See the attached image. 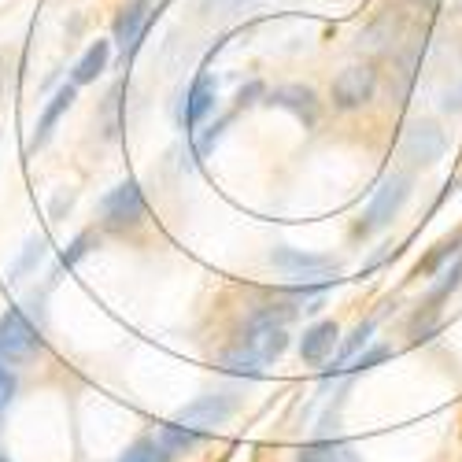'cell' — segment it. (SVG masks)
Masks as SVG:
<instances>
[{
  "label": "cell",
  "instance_id": "1",
  "mask_svg": "<svg viewBox=\"0 0 462 462\" xmlns=\"http://www.w3.org/2000/svg\"><path fill=\"white\" fill-rule=\"evenodd\" d=\"M42 303L45 296H30L26 303L19 307H8L5 315H0V352H5L12 363L19 359H30L37 348H42Z\"/></svg>",
  "mask_w": 462,
  "mask_h": 462
},
{
  "label": "cell",
  "instance_id": "2",
  "mask_svg": "<svg viewBox=\"0 0 462 462\" xmlns=\"http://www.w3.org/2000/svg\"><path fill=\"white\" fill-rule=\"evenodd\" d=\"M407 197H411V178H407V174L384 178L381 189L374 192V200L366 204L363 222L356 226V234H359V237H370V234H377V229L393 226V218L400 215V208L407 204Z\"/></svg>",
  "mask_w": 462,
  "mask_h": 462
},
{
  "label": "cell",
  "instance_id": "3",
  "mask_svg": "<svg viewBox=\"0 0 462 462\" xmlns=\"http://www.w3.org/2000/svg\"><path fill=\"white\" fill-rule=\"evenodd\" d=\"M245 348H248L255 359H263V363L282 359V352L289 348L285 315H274V311L252 315V322H248V329H245Z\"/></svg>",
  "mask_w": 462,
  "mask_h": 462
},
{
  "label": "cell",
  "instance_id": "4",
  "mask_svg": "<svg viewBox=\"0 0 462 462\" xmlns=\"http://www.w3.org/2000/svg\"><path fill=\"white\" fill-rule=\"evenodd\" d=\"M377 93V70L370 63H352L344 67L333 86H329V97H333V107L337 111H359L363 104H370Z\"/></svg>",
  "mask_w": 462,
  "mask_h": 462
},
{
  "label": "cell",
  "instance_id": "5",
  "mask_svg": "<svg viewBox=\"0 0 462 462\" xmlns=\"http://www.w3.org/2000/svg\"><path fill=\"white\" fill-rule=\"evenodd\" d=\"M148 204H144V192L137 181H123V185H115L107 197L100 200V215L111 229H126V226H137L144 218Z\"/></svg>",
  "mask_w": 462,
  "mask_h": 462
},
{
  "label": "cell",
  "instance_id": "6",
  "mask_svg": "<svg viewBox=\"0 0 462 462\" xmlns=\"http://www.w3.org/2000/svg\"><path fill=\"white\" fill-rule=\"evenodd\" d=\"M152 0H126V5L119 8V15H115V26H111V33H115V45L123 49V60H130L134 56V49L141 45V37H144V30H148V23H152Z\"/></svg>",
  "mask_w": 462,
  "mask_h": 462
},
{
  "label": "cell",
  "instance_id": "7",
  "mask_svg": "<svg viewBox=\"0 0 462 462\" xmlns=\"http://www.w3.org/2000/svg\"><path fill=\"white\" fill-rule=\"evenodd\" d=\"M448 152V137L437 123H414L407 141H403V156L414 163V167H433L444 160Z\"/></svg>",
  "mask_w": 462,
  "mask_h": 462
},
{
  "label": "cell",
  "instance_id": "8",
  "mask_svg": "<svg viewBox=\"0 0 462 462\" xmlns=\"http://www.w3.org/2000/svg\"><path fill=\"white\" fill-rule=\"evenodd\" d=\"M271 259H274L278 271H285L289 278H303V282H307V278H322V274H333V271H337V263H333L329 255L300 252V248H289V245L274 248Z\"/></svg>",
  "mask_w": 462,
  "mask_h": 462
},
{
  "label": "cell",
  "instance_id": "9",
  "mask_svg": "<svg viewBox=\"0 0 462 462\" xmlns=\"http://www.w3.org/2000/svg\"><path fill=\"white\" fill-rule=\"evenodd\" d=\"M215 100H218V82L211 79L208 70H200L197 79H192L189 93H185V104H181V126L185 130H197L208 115L215 111Z\"/></svg>",
  "mask_w": 462,
  "mask_h": 462
},
{
  "label": "cell",
  "instance_id": "10",
  "mask_svg": "<svg viewBox=\"0 0 462 462\" xmlns=\"http://www.w3.org/2000/svg\"><path fill=\"white\" fill-rule=\"evenodd\" d=\"M237 411V400L234 396H200V400H192L189 407L178 411V421H185V426H197V430H211V426H222V421Z\"/></svg>",
  "mask_w": 462,
  "mask_h": 462
},
{
  "label": "cell",
  "instance_id": "11",
  "mask_svg": "<svg viewBox=\"0 0 462 462\" xmlns=\"http://www.w3.org/2000/svg\"><path fill=\"white\" fill-rule=\"evenodd\" d=\"M337 344H340V326L333 319L315 322V326H307L303 337H300V359L303 363H326L337 352Z\"/></svg>",
  "mask_w": 462,
  "mask_h": 462
},
{
  "label": "cell",
  "instance_id": "12",
  "mask_svg": "<svg viewBox=\"0 0 462 462\" xmlns=\"http://www.w3.org/2000/svg\"><path fill=\"white\" fill-rule=\"evenodd\" d=\"M266 104H278L285 111H292L303 126H315L319 123V97L307 89V86H285V89H274L266 97Z\"/></svg>",
  "mask_w": 462,
  "mask_h": 462
},
{
  "label": "cell",
  "instance_id": "13",
  "mask_svg": "<svg viewBox=\"0 0 462 462\" xmlns=\"http://www.w3.org/2000/svg\"><path fill=\"white\" fill-rule=\"evenodd\" d=\"M74 93H79V86H74V82L56 89V97H52L49 107L42 111V119H37V130H33V137H30V152H37V148L49 144V137H52V130H56V123H60V115L74 104Z\"/></svg>",
  "mask_w": 462,
  "mask_h": 462
},
{
  "label": "cell",
  "instance_id": "14",
  "mask_svg": "<svg viewBox=\"0 0 462 462\" xmlns=\"http://www.w3.org/2000/svg\"><path fill=\"white\" fill-rule=\"evenodd\" d=\"M107 60H111V42H104V37H97V42L86 49V56L74 63L70 70V82L74 86H86V82H97L100 74L107 70Z\"/></svg>",
  "mask_w": 462,
  "mask_h": 462
},
{
  "label": "cell",
  "instance_id": "15",
  "mask_svg": "<svg viewBox=\"0 0 462 462\" xmlns=\"http://www.w3.org/2000/svg\"><path fill=\"white\" fill-rule=\"evenodd\" d=\"M374 329H377V322L374 319H366V322H359L356 329H352V337L348 340H344V344H337V352H333V374H340L344 370V363H352L363 348H366V344H370V337H374Z\"/></svg>",
  "mask_w": 462,
  "mask_h": 462
},
{
  "label": "cell",
  "instance_id": "16",
  "mask_svg": "<svg viewBox=\"0 0 462 462\" xmlns=\"http://www.w3.org/2000/svg\"><path fill=\"white\" fill-rule=\"evenodd\" d=\"M171 458H174V451L160 437H141V440H134L115 462H171Z\"/></svg>",
  "mask_w": 462,
  "mask_h": 462
},
{
  "label": "cell",
  "instance_id": "17",
  "mask_svg": "<svg viewBox=\"0 0 462 462\" xmlns=\"http://www.w3.org/2000/svg\"><path fill=\"white\" fill-rule=\"evenodd\" d=\"M300 458H303V462H363V458L356 455V448L344 444V440H319V444H311V448H303Z\"/></svg>",
  "mask_w": 462,
  "mask_h": 462
},
{
  "label": "cell",
  "instance_id": "18",
  "mask_svg": "<svg viewBox=\"0 0 462 462\" xmlns=\"http://www.w3.org/2000/svg\"><path fill=\"white\" fill-rule=\"evenodd\" d=\"M204 430H197V426H178V421H171V426H163L160 430V440L174 451V455H181V451H192L197 444H204Z\"/></svg>",
  "mask_w": 462,
  "mask_h": 462
},
{
  "label": "cell",
  "instance_id": "19",
  "mask_svg": "<svg viewBox=\"0 0 462 462\" xmlns=\"http://www.w3.org/2000/svg\"><path fill=\"white\" fill-rule=\"evenodd\" d=\"M458 252H462V229H455L451 237H444V241H440L426 259L418 263V271H414V274H433V271H440V266H444L448 259H455Z\"/></svg>",
  "mask_w": 462,
  "mask_h": 462
},
{
  "label": "cell",
  "instance_id": "20",
  "mask_svg": "<svg viewBox=\"0 0 462 462\" xmlns=\"http://www.w3.org/2000/svg\"><path fill=\"white\" fill-rule=\"evenodd\" d=\"M15 389H19V377H15V363L0 352V414L8 411V403L15 400Z\"/></svg>",
  "mask_w": 462,
  "mask_h": 462
},
{
  "label": "cell",
  "instance_id": "21",
  "mask_svg": "<svg viewBox=\"0 0 462 462\" xmlns=\"http://www.w3.org/2000/svg\"><path fill=\"white\" fill-rule=\"evenodd\" d=\"M226 366L234 370V374H248V377H259L266 363H263V359H255V356L245 348V344H241L237 352H229V356H226Z\"/></svg>",
  "mask_w": 462,
  "mask_h": 462
},
{
  "label": "cell",
  "instance_id": "22",
  "mask_svg": "<svg viewBox=\"0 0 462 462\" xmlns=\"http://www.w3.org/2000/svg\"><path fill=\"white\" fill-rule=\"evenodd\" d=\"M89 245H93V234H79V237H74V245H70V252H63L60 255V263H56V271H52V282L63 274V271H70V266L74 263H79L86 252H89Z\"/></svg>",
  "mask_w": 462,
  "mask_h": 462
},
{
  "label": "cell",
  "instance_id": "23",
  "mask_svg": "<svg viewBox=\"0 0 462 462\" xmlns=\"http://www.w3.org/2000/svg\"><path fill=\"white\" fill-rule=\"evenodd\" d=\"M393 356V348H384V344H374V348H363L356 359H352V374H363V370H374L377 363H384V359H389Z\"/></svg>",
  "mask_w": 462,
  "mask_h": 462
},
{
  "label": "cell",
  "instance_id": "24",
  "mask_svg": "<svg viewBox=\"0 0 462 462\" xmlns=\"http://www.w3.org/2000/svg\"><path fill=\"white\" fill-rule=\"evenodd\" d=\"M462 282V259H455V266H451V271H444V278L433 285V292H430V307H433V311H437V303L455 289Z\"/></svg>",
  "mask_w": 462,
  "mask_h": 462
},
{
  "label": "cell",
  "instance_id": "25",
  "mask_svg": "<svg viewBox=\"0 0 462 462\" xmlns=\"http://www.w3.org/2000/svg\"><path fill=\"white\" fill-rule=\"evenodd\" d=\"M45 255V241H30V248H26V255L19 259V266H15V271L23 274V271H30V266L37 263V259H42Z\"/></svg>",
  "mask_w": 462,
  "mask_h": 462
},
{
  "label": "cell",
  "instance_id": "26",
  "mask_svg": "<svg viewBox=\"0 0 462 462\" xmlns=\"http://www.w3.org/2000/svg\"><path fill=\"white\" fill-rule=\"evenodd\" d=\"M241 5H255V0H204V8H215V12H234Z\"/></svg>",
  "mask_w": 462,
  "mask_h": 462
},
{
  "label": "cell",
  "instance_id": "27",
  "mask_svg": "<svg viewBox=\"0 0 462 462\" xmlns=\"http://www.w3.org/2000/svg\"><path fill=\"white\" fill-rule=\"evenodd\" d=\"M0 462H8V458H5V455H0Z\"/></svg>",
  "mask_w": 462,
  "mask_h": 462
},
{
  "label": "cell",
  "instance_id": "28",
  "mask_svg": "<svg viewBox=\"0 0 462 462\" xmlns=\"http://www.w3.org/2000/svg\"><path fill=\"white\" fill-rule=\"evenodd\" d=\"M300 462H303V458H300Z\"/></svg>",
  "mask_w": 462,
  "mask_h": 462
}]
</instances>
